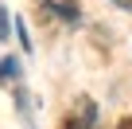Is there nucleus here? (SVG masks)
I'll return each mask as SVG.
<instances>
[{
    "label": "nucleus",
    "instance_id": "nucleus-1",
    "mask_svg": "<svg viewBox=\"0 0 132 129\" xmlns=\"http://www.w3.org/2000/svg\"><path fill=\"white\" fill-rule=\"evenodd\" d=\"M20 74V63L16 59H4V63H0V78H16Z\"/></svg>",
    "mask_w": 132,
    "mask_h": 129
},
{
    "label": "nucleus",
    "instance_id": "nucleus-2",
    "mask_svg": "<svg viewBox=\"0 0 132 129\" xmlns=\"http://www.w3.org/2000/svg\"><path fill=\"white\" fill-rule=\"evenodd\" d=\"M62 129H82V121H66V125H62Z\"/></svg>",
    "mask_w": 132,
    "mask_h": 129
},
{
    "label": "nucleus",
    "instance_id": "nucleus-3",
    "mask_svg": "<svg viewBox=\"0 0 132 129\" xmlns=\"http://www.w3.org/2000/svg\"><path fill=\"white\" fill-rule=\"evenodd\" d=\"M117 129H132V117H124V121H120V125H117Z\"/></svg>",
    "mask_w": 132,
    "mask_h": 129
}]
</instances>
